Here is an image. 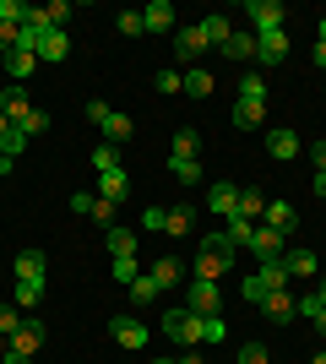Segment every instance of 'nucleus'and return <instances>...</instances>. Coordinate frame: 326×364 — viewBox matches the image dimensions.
<instances>
[{
  "instance_id": "obj_19",
  "label": "nucleus",
  "mask_w": 326,
  "mask_h": 364,
  "mask_svg": "<svg viewBox=\"0 0 326 364\" xmlns=\"http://www.w3.org/2000/svg\"><path fill=\"white\" fill-rule=\"evenodd\" d=\"M266 152H272L278 164H288V158H299V152H305V141H299L294 131H272V136H266Z\"/></svg>"
},
{
  "instance_id": "obj_22",
  "label": "nucleus",
  "mask_w": 326,
  "mask_h": 364,
  "mask_svg": "<svg viewBox=\"0 0 326 364\" xmlns=\"http://www.w3.org/2000/svg\"><path fill=\"white\" fill-rule=\"evenodd\" d=\"M294 294H288V289H278V294H266V299H261V316L266 321H288V316H294Z\"/></svg>"
},
{
  "instance_id": "obj_10",
  "label": "nucleus",
  "mask_w": 326,
  "mask_h": 364,
  "mask_svg": "<svg viewBox=\"0 0 326 364\" xmlns=\"http://www.w3.org/2000/svg\"><path fill=\"white\" fill-rule=\"evenodd\" d=\"M256 60H261V65L288 60V28H278V33H256Z\"/></svg>"
},
{
  "instance_id": "obj_35",
  "label": "nucleus",
  "mask_w": 326,
  "mask_h": 364,
  "mask_svg": "<svg viewBox=\"0 0 326 364\" xmlns=\"http://www.w3.org/2000/svg\"><path fill=\"white\" fill-rule=\"evenodd\" d=\"M16 332H22V310H16V304H0V343H11Z\"/></svg>"
},
{
  "instance_id": "obj_13",
  "label": "nucleus",
  "mask_w": 326,
  "mask_h": 364,
  "mask_svg": "<svg viewBox=\"0 0 326 364\" xmlns=\"http://www.w3.org/2000/svg\"><path fill=\"white\" fill-rule=\"evenodd\" d=\"M93 196H104L109 207H120L125 196H131V180H125V168H114V174H98V191Z\"/></svg>"
},
{
  "instance_id": "obj_47",
  "label": "nucleus",
  "mask_w": 326,
  "mask_h": 364,
  "mask_svg": "<svg viewBox=\"0 0 326 364\" xmlns=\"http://www.w3.org/2000/svg\"><path fill=\"white\" fill-rule=\"evenodd\" d=\"M223 337H229V326H223L217 316H207V326H202V343H223Z\"/></svg>"
},
{
  "instance_id": "obj_26",
  "label": "nucleus",
  "mask_w": 326,
  "mask_h": 364,
  "mask_svg": "<svg viewBox=\"0 0 326 364\" xmlns=\"http://www.w3.org/2000/svg\"><path fill=\"white\" fill-rule=\"evenodd\" d=\"M294 207L288 201H266V228H278V234H294Z\"/></svg>"
},
{
  "instance_id": "obj_50",
  "label": "nucleus",
  "mask_w": 326,
  "mask_h": 364,
  "mask_svg": "<svg viewBox=\"0 0 326 364\" xmlns=\"http://www.w3.org/2000/svg\"><path fill=\"white\" fill-rule=\"evenodd\" d=\"M310 164H315V174H326V141H315V147H310Z\"/></svg>"
},
{
  "instance_id": "obj_40",
  "label": "nucleus",
  "mask_w": 326,
  "mask_h": 364,
  "mask_svg": "<svg viewBox=\"0 0 326 364\" xmlns=\"http://www.w3.org/2000/svg\"><path fill=\"white\" fill-rule=\"evenodd\" d=\"M93 168H98V174H114V168H120V152L109 147V141H104V147H93Z\"/></svg>"
},
{
  "instance_id": "obj_53",
  "label": "nucleus",
  "mask_w": 326,
  "mask_h": 364,
  "mask_svg": "<svg viewBox=\"0 0 326 364\" xmlns=\"http://www.w3.org/2000/svg\"><path fill=\"white\" fill-rule=\"evenodd\" d=\"M310 60H315V65H326V44H315V49H310Z\"/></svg>"
},
{
  "instance_id": "obj_58",
  "label": "nucleus",
  "mask_w": 326,
  "mask_h": 364,
  "mask_svg": "<svg viewBox=\"0 0 326 364\" xmlns=\"http://www.w3.org/2000/svg\"><path fill=\"white\" fill-rule=\"evenodd\" d=\"M310 364H326V353H315V359H310Z\"/></svg>"
},
{
  "instance_id": "obj_42",
  "label": "nucleus",
  "mask_w": 326,
  "mask_h": 364,
  "mask_svg": "<svg viewBox=\"0 0 326 364\" xmlns=\"http://www.w3.org/2000/svg\"><path fill=\"white\" fill-rule=\"evenodd\" d=\"M114 277H120L125 289H131V283H136V277H141V267H136V256H114Z\"/></svg>"
},
{
  "instance_id": "obj_29",
  "label": "nucleus",
  "mask_w": 326,
  "mask_h": 364,
  "mask_svg": "<svg viewBox=\"0 0 326 364\" xmlns=\"http://www.w3.org/2000/svg\"><path fill=\"white\" fill-rule=\"evenodd\" d=\"M196 152H202V131H196V125H180V131H174V158H196Z\"/></svg>"
},
{
  "instance_id": "obj_12",
  "label": "nucleus",
  "mask_w": 326,
  "mask_h": 364,
  "mask_svg": "<svg viewBox=\"0 0 326 364\" xmlns=\"http://www.w3.org/2000/svg\"><path fill=\"white\" fill-rule=\"evenodd\" d=\"M65 55H71L65 28H44V33H38V60H65Z\"/></svg>"
},
{
  "instance_id": "obj_17",
  "label": "nucleus",
  "mask_w": 326,
  "mask_h": 364,
  "mask_svg": "<svg viewBox=\"0 0 326 364\" xmlns=\"http://www.w3.org/2000/svg\"><path fill=\"white\" fill-rule=\"evenodd\" d=\"M141 28H147V33H169V28H174V6H169V0L141 6Z\"/></svg>"
},
{
  "instance_id": "obj_24",
  "label": "nucleus",
  "mask_w": 326,
  "mask_h": 364,
  "mask_svg": "<svg viewBox=\"0 0 326 364\" xmlns=\"http://www.w3.org/2000/svg\"><path fill=\"white\" fill-rule=\"evenodd\" d=\"M33 65H38V55H28V49H11V55H6V76H11L16 87L33 76Z\"/></svg>"
},
{
  "instance_id": "obj_16",
  "label": "nucleus",
  "mask_w": 326,
  "mask_h": 364,
  "mask_svg": "<svg viewBox=\"0 0 326 364\" xmlns=\"http://www.w3.org/2000/svg\"><path fill=\"white\" fill-rule=\"evenodd\" d=\"M283 267H288V277H315L321 272V256H315V250H283Z\"/></svg>"
},
{
  "instance_id": "obj_8",
  "label": "nucleus",
  "mask_w": 326,
  "mask_h": 364,
  "mask_svg": "<svg viewBox=\"0 0 326 364\" xmlns=\"http://www.w3.org/2000/svg\"><path fill=\"white\" fill-rule=\"evenodd\" d=\"M245 16H250V33H278L288 11H283L278 0H250V6H245Z\"/></svg>"
},
{
  "instance_id": "obj_33",
  "label": "nucleus",
  "mask_w": 326,
  "mask_h": 364,
  "mask_svg": "<svg viewBox=\"0 0 326 364\" xmlns=\"http://www.w3.org/2000/svg\"><path fill=\"white\" fill-rule=\"evenodd\" d=\"M158 92H163V98L185 92V65H180V71H174V65H163V71H158Z\"/></svg>"
},
{
  "instance_id": "obj_52",
  "label": "nucleus",
  "mask_w": 326,
  "mask_h": 364,
  "mask_svg": "<svg viewBox=\"0 0 326 364\" xmlns=\"http://www.w3.org/2000/svg\"><path fill=\"white\" fill-rule=\"evenodd\" d=\"M174 364H202V353H196V348H185L180 359H174Z\"/></svg>"
},
{
  "instance_id": "obj_3",
  "label": "nucleus",
  "mask_w": 326,
  "mask_h": 364,
  "mask_svg": "<svg viewBox=\"0 0 326 364\" xmlns=\"http://www.w3.org/2000/svg\"><path fill=\"white\" fill-rule=\"evenodd\" d=\"M234 250H239V245H229V234H207L202 256H196V277H223L234 267Z\"/></svg>"
},
{
  "instance_id": "obj_54",
  "label": "nucleus",
  "mask_w": 326,
  "mask_h": 364,
  "mask_svg": "<svg viewBox=\"0 0 326 364\" xmlns=\"http://www.w3.org/2000/svg\"><path fill=\"white\" fill-rule=\"evenodd\" d=\"M6 136H11V120H6V114H0V147H6Z\"/></svg>"
},
{
  "instance_id": "obj_37",
  "label": "nucleus",
  "mask_w": 326,
  "mask_h": 364,
  "mask_svg": "<svg viewBox=\"0 0 326 364\" xmlns=\"http://www.w3.org/2000/svg\"><path fill=\"white\" fill-rule=\"evenodd\" d=\"M38 299H44V277H33V283H16V310H33Z\"/></svg>"
},
{
  "instance_id": "obj_46",
  "label": "nucleus",
  "mask_w": 326,
  "mask_h": 364,
  "mask_svg": "<svg viewBox=\"0 0 326 364\" xmlns=\"http://www.w3.org/2000/svg\"><path fill=\"white\" fill-rule=\"evenodd\" d=\"M234 364H266V343H245Z\"/></svg>"
},
{
  "instance_id": "obj_51",
  "label": "nucleus",
  "mask_w": 326,
  "mask_h": 364,
  "mask_svg": "<svg viewBox=\"0 0 326 364\" xmlns=\"http://www.w3.org/2000/svg\"><path fill=\"white\" fill-rule=\"evenodd\" d=\"M0 364H33V359H28V353H16V348H6V353H0Z\"/></svg>"
},
{
  "instance_id": "obj_20",
  "label": "nucleus",
  "mask_w": 326,
  "mask_h": 364,
  "mask_svg": "<svg viewBox=\"0 0 326 364\" xmlns=\"http://www.w3.org/2000/svg\"><path fill=\"white\" fill-rule=\"evenodd\" d=\"M6 348H16V353H28V359H33V353L44 348V326H38V321H22V332H16Z\"/></svg>"
},
{
  "instance_id": "obj_5",
  "label": "nucleus",
  "mask_w": 326,
  "mask_h": 364,
  "mask_svg": "<svg viewBox=\"0 0 326 364\" xmlns=\"http://www.w3.org/2000/svg\"><path fill=\"white\" fill-rule=\"evenodd\" d=\"M109 337H114V343H120V348H147V343H153V332H147V321H131V316H114L109 321Z\"/></svg>"
},
{
  "instance_id": "obj_34",
  "label": "nucleus",
  "mask_w": 326,
  "mask_h": 364,
  "mask_svg": "<svg viewBox=\"0 0 326 364\" xmlns=\"http://www.w3.org/2000/svg\"><path fill=\"white\" fill-rule=\"evenodd\" d=\"M239 218H250V223L266 218V196H261V191H239Z\"/></svg>"
},
{
  "instance_id": "obj_18",
  "label": "nucleus",
  "mask_w": 326,
  "mask_h": 364,
  "mask_svg": "<svg viewBox=\"0 0 326 364\" xmlns=\"http://www.w3.org/2000/svg\"><path fill=\"white\" fill-rule=\"evenodd\" d=\"M98 131H104V141L114 147V141H131V131H136V125H131V114H120V109H109L104 120H98Z\"/></svg>"
},
{
  "instance_id": "obj_15",
  "label": "nucleus",
  "mask_w": 326,
  "mask_h": 364,
  "mask_svg": "<svg viewBox=\"0 0 326 364\" xmlns=\"http://www.w3.org/2000/svg\"><path fill=\"white\" fill-rule=\"evenodd\" d=\"M196 33H202V44H207V49H223V44L234 38L229 16H202V22H196Z\"/></svg>"
},
{
  "instance_id": "obj_55",
  "label": "nucleus",
  "mask_w": 326,
  "mask_h": 364,
  "mask_svg": "<svg viewBox=\"0 0 326 364\" xmlns=\"http://www.w3.org/2000/svg\"><path fill=\"white\" fill-rule=\"evenodd\" d=\"M6 174H11V158H6V152H0V180H6Z\"/></svg>"
},
{
  "instance_id": "obj_57",
  "label": "nucleus",
  "mask_w": 326,
  "mask_h": 364,
  "mask_svg": "<svg viewBox=\"0 0 326 364\" xmlns=\"http://www.w3.org/2000/svg\"><path fill=\"white\" fill-rule=\"evenodd\" d=\"M315 299H321V304H326V277H321V283H315Z\"/></svg>"
},
{
  "instance_id": "obj_23",
  "label": "nucleus",
  "mask_w": 326,
  "mask_h": 364,
  "mask_svg": "<svg viewBox=\"0 0 326 364\" xmlns=\"http://www.w3.org/2000/svg\"><path fill=\"white\" fill-rule=\"evenodd\" d=\"M16 283H33V277H44V250H16Z\"/></svg>"
},
{
  "instance_id": "obj_6",
  "label": "nucleus",
  "mask_w": 326,
  "mask_h": 364,
  "mask_svg": "<svg viewBox=\"0 0 326 364\" xmlns=\"http://www.w3.org/2000/svg\"><path fill=\"white\" fill-rule=\"evenodd\" d=\"M71 213H77V218H93L98 228H114V207H109L104 196H93V191H77V196H71Z\"/></svg>"
},
{
  "instance_id": "obj_28",
  "label": "nucleus",
  "mask_w": 326,
  "mask_h": 364,
  "mask_svg": "<svg viewBox=\"0 0 326 364\" xmlns=\"http://www.w3.org/2000/svg\"><path fill=\"white\" fill-rule=\"evenodd\" d=\"M185 98H212V71L185 65Z\"/></svg>"
},
{
  "instance_id": "obj_45",
  "label": "nucleus",
  "mask_w": 326,
  "mask_h": 364,
  "mask_svg": "<svg viewBox=\"0 0 326 364\" xmlns=\"http://www.w3.org/2000/svg\"><path fill=\"white\" fill-rule=\"evenodd\" d=\"M0 152H6V158H11V164H16V158L28 152V136H22V131H16V125H11V136H6V147H0Z\"/></svg>"
},
{
  "instance_id": "obj_4",
  "label": "nucleus",
  "mask_w": 326,
  "mask_h": 364,
  "mask_svg": "<svg viewBox=\"0 0 326 364\" xmlns=\"http://www.w3.org/2000/svg\"><path fill=\"white\" fill-rule=\"evenodd\" d=\"M202 326H207V316H196V310H169V316H163V337L180 343V348H196V343H202Z\"/></svg>"
},
{
  "instance_id": "obj_14",
  "label": "nucleus",
  "mask_w": 326,
  "mask_h": 364,
  "mask_svg": "<svg viewBox=\"0 0 326 364\" xmlns=\"http://www.w3.org/2000/svg\"><path fill=\"white\" fill-rule=\"evenodd\" d=\"M0 114H6V120H22V114H33V98H28V87H16V82H11V87H6V92H0Z\"/></svg>"
},
{
  "instance_id": "obj_48",
  "label": "nucleus",
  "mask_w": 326,
  "mask_h": 364,
  "mask_svg": "<svg viewBox=\"0 0 326 364\" xmlns=\"http://www.w3.org/2000/svg\"><path fill=\"white\" fill-rule=\"evenodd\" d=\"M11 49H16V28H11V22H0V60H6Z\"/></svg>"
},
{
  "instance_id": "obj_25",
  "label": "nucleus",
  "mask_w": 326,
  "mask_h": 364,
  "mask_svg": "<svg viewBox=\"0 0 326 364\" xmlns=\"http://www.w3.org/2000/svg\"><path fill=\"white\" fill-rule=\"evenodd\" d=\"M104 245H109V256H136V234L131 228H104Z\"/></svg>"
},
{
  "instance_id": "obj_56",
  "label": "nucleus",
  "mask_w": 326,
  "mask_h": 364,
  "mask_svg": "<svg viewBox=\"0 0 326 364\" xmlns=\"http://www.w3.org/2000/svg\"><path fill=\"white\" fill-rule=\"evenodd\" d=\"M315 196H326V174H315Z\"/></svg>"
},
{
  "instance_id": "obj_9",
  "label": "nucleus",
  "mask_w": 326,
  "mask_h": 364,
  "mask_svg": "<svg viewBox=\"0 0 326 364\" xmlns=\"http://www.w3.org/2000/svg\"><path fill=\"white\" fill-rule=\"evenodd\" d=\"M217 304H223L217 277H196V283H190V310H196V316H217Z\"/></svg>"
},
{
  "instance_id": "obj_1",
  "label": "nucleus",
  "mask_w": 326,
  "mask_h": 364,
  "mask_svg": "<svg viewBox=\"0 0 326 364\" xmlns=\"http://www.w3.org/2000/svg\"><path fill=\"white\" fill-rule=\"evenodd\" d=\"M261 120H266V82L256 71H245L239 98H234V125H239V131H256Z\"/></svg>"
},
{
  "instance_id": "obj_43",
  "label": "nucleus",
  "mask_w": 326,
  "mask_h": 364,
  "mask_svg": "<svg viewBox=\"0 0 326 364\" xmlns=\"http://www.w3.org/2000/svg\"><path fill=\"white\" fill-rule=\"evenodd\" d=\"M250 218H229V228H223V234H229V245H250Z\"/></svg>"
},
{
  "instance_id": "obj_2",
  "label": "nucleus",
  "mask_w": 326,
  "mask_h": 364,
  "mask_svg": "<svg viewBox=\"0 0 326 364\" xmlns=\"http://www.w3.org/2000/svg\"><path fill=\"white\" fill-rule=\"evenodd\" d=\"M278 289H288V267H283V256H272V261H261L256 272L239 283V294H245V304H256L261 310V299L266 294H278Z\"/></svg>"
},
{
  "instance_id": "obj_30",
  "label": "nucleus",
  "mask_w": 326,
  "mask_h": 364,
  "mask_svg": "<svg viewBox=\"0 0 326 364\" xmlns=\"http://www.w3.org/2000/svg\"><path fill=\"white\" fill-rule=\"evenodd\" d=\"M223 55H229V60H256V33H234L229 44H223Z\"/></svg>"
},
{
  "instance_id": "obj_36",
  "label": "nucleus",
  "mask_w": 326,
  "mask_h": 364,
  "mask_svg": "<svg viewBox=\"0 0 326 364\" xmlns=\"http://www.w3.org/2000/svg\"><path fill=\"white\" fill-rule=\"evenodd\" d=\"M38 11H44V28H65V22H71V0H49Z\"/></svg>"
},
{
  "instance_id": "obj_39",
  "label": "nucleus",
  "mask_w": 326,
  "mask_h": 364,
  "mask_svg": "<svg viewBox=\"0 0 326 364\" xmlns=\"http://www.w3.org/2000/svg\"><path fill=\"white\" fill-rule=\"evenodd\" d=\"M153 277L163 283V289H169V283H180V261H174V256H158V261H153Z\"/></svg>"
},
{
  "instance_id": "obj_27",
  "label": "nucleus",
  "mask_w": 326,
  "mask_h": 364,
  "mask_svg": "<svg viewBox=\"0 0 326 364\" xmlns=\"http://www.w3.org/2000/svg\"><path fill=\"white\" fill-rule=\"evenodd\" d=\"M202 49H207V44H202V33H196V28H180V33H174V55H180V60H185V65L196 60Z\"/></svg>"
},
{
  "instance_id": "obj_49",
  "label": "nucleus",
  "mask_w": 326,
  "mask_h": 364,
  "mask_svg": "<svg viewBox=\"0 0 326 364\" xmlns=\"http://www.w3.org/2000/svg\"><path fill=\"white\" fill-rule=\"evenodd\" d=\"M163 213H169V207H147V213H141V228H163Z\"/></svg>"
},
{
  "instance_id": "obj_21",
  "label": "nucleus",
  "mask_w": 326,
  "mask_h": 364,
  "mask_svg": "<svg viewBox=\"0 0 326 364\" xmlns=\"http://www.w3.org/2000/svg\"><path fill=\"white\" fill-rule=\"evenodd\" d=\"M190 228H196V207H169V213H163V234L185 240Z\"/></svg>"
},
{
  "instance_id": "obj_59",
  "label": "nucleus",
  "mask_w": 326,
  "mask_h": 364,
  "mask_svg": "<svg viewBox=\"0 0 326 364\" xmlns=\"http://www.w3.org/2000/svg\"><path fill=\"white\" fill-rule=\"evenodd\" d=\"M153 364H174V359H153Z\"/></svg>"
},
{
  "instance_id": "obj_32",
  "label": "nucleus",
  "mask_w": 326,
  "mask_h": 364,
  "mask_svg": "<svg viewBox=\"0 0 326 364\" xmlns=\"http://www.w3.org/2000/svg\"><path fill=\"white\" fill-rule=\"evenodd\" d=\"M169 174L180 185H202V164H196V158H169Z\"/></svg>"
},
{
  "instance_id": "obj_41",
  "label": "nucleus",
  "mask_w": 326,
  "mask_h": 364,
  "mask_svg": "<svg viewBox=\"0 0 326 364\" xmlns=\"http://www.w3.org/2000/svg\"><path fill=\"white\" fill-rule=\"evenodd\" d=\"M28 11H33V6H22V0H0V22H11V28H22Z\"/></svg>"
},
{
  "instance_id": "obj_7",
  "label": "nucleus",
  "mask_w": 326,
  "mask_h": 364,
  "mask_svg": "<svg viewBox=\"0 0 326 364\" xmlns=\"http://www.w3.org/2000/svg\"><path fill=\"white\" fill-rule=\"evenodd\" d=\"M283 250H288V234H278V228H266V223L250 228V256L256 261H272V256H283Z\"/></svg>"
},
{
  "instance_id": "obj_11",
  "label": "nucleus",
  "mask_w": 326,
  "mask_h": 364,
  "mask_svg": "<svg viewBox=\"0 0 326 364\" xmlns=\"http://www.w3.org/2000/svg\"><path fill=\"white\" fill-rule=\"evenodd\" d=\"M207 213L212 218H239V185H212V191H207Z\"/></svg>"
},
{
  "instance_id": "obj_38",
  "label": "nucleus",
  "mask_w": 326,
  "mask_h": 364,
  "mask_svg": "<svg viewBox=\"0 0 326 364\" xmlns=\"http://www.w3.org/2000/svg\"><path fill=\"white\" fill-rule=\"evenodd\" d=\"M16 131H22V136H44V131H49V114H44V109H33V114H22V120H16Z\"/></svg>"
},
{
  "instance_id": "obj_44",
  "label": "nucleus",
  "mask_w": 326,
  "mask_h": 364,
  "mask_svg": "<svg viewBox=\"0 0 326 364\" xmlns=\"http://www.w3.org/2000/svg\"><path fill=\"white\" fill-rule=\"evenodd\" d=\"M141 11H120V38H141Z\"/></svg>"
},
{
  "instance_id": "obj_31",
  "label": "nucleus",
  "mask_w": 326,
  "mask_h": 364,
  "mask_svg": "<svg viewBox=\"0 0 326 364\" xmlns=\"http://www.w3.org/2000/svg\"><path fill=\"white\" fill-rule=\"evenodd\" d=\"M158 294H163V283H158V277H153V272H141V277H136V283H131V304H153V299H158Z\"/></svg>"
}]
</instances>
